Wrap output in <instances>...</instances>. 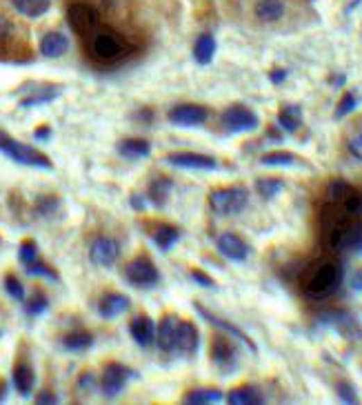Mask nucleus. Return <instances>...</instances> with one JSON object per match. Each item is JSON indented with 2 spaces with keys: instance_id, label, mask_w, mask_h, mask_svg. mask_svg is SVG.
<instances>
[{
  "instance_id": "obj_22",
  "label": "nucleus",
  "mask_w": 362,
  "mask_h": 405,
  "mask_svg": "<svg viewBox=\"0 0 362 405\" xmlns=\"http://www.w3.org/2000/svg\"><path fill=\"white\" fill-rule=\"evenodd\" d=\"M63 94V87L58 85H40L36 87L29 96H25L20 100L22 107H36V105H44V103H51L54 98H58Z\"/></svg>"
},
{
  "instance_id": "obj_16",
  "label": "nucleus",
  "mask_w": 362,
  "mask_h": 405,
  "mask_svg": "<svg viewBox=\"0 0 362 405\" xmlns=\"http://www.w3.org/2000/svg\"><path fill=\"white\" fill-rule=\"evenodd\" d=\"M131 308L129 296L120 294V292H107L98 301V314L103 319H116Z\"/></svg>"
},
{
  "instance_id": "obj_45",
  "label": "nucleus",
  "mask_w": 362,
  "mask_h": 405,
  "mask_svg": "<svg viewBox=\"0 0 362 405\" xmlns=\"http://www.w3.org/2000/svg\"><path fill=\"white\" fill-rule=\"evenodd\" d=\"M36 403H40V405H54V403H58V397H56L54 392H49V390H42L40 395L36 397Z\"/></svg>"
},
{
  "instance_id": "obj_15",
  "label": "nucleus",
  "mask_w": 362,
  "mask_h": 405,
  "mask_svg": "<svg viewBox=\"0 0 362 405\" xmlns=\"http://www.w3.org/2000/svg\"><path fill=\"white\" fill-rule=\"evenodd\" d=\"M200 345V332L191 321H178L176 323V345L174 350L183 354H194Z\"/></svg>"
},
{
  "instance_id": "obj_5",
  "label": "nucleus",
  "mask_w": 362,
  "mask_h": 405,
  "mask_svg": "<svg viewBox=\"0 0 362 405\" xmlns=\"http://www.w3.org/2000/svg\"><path fill=\"white\" fill-rule=\"evenodd\" d=\"M318 323L327 325V328H334L347 341H362V323L352 312H340V310L322 312L318 317Z\"/></svg>"
},
{
  "instance_id": "obj_12",
  "label": "nucleus",
  "mask_w": 362,
  "mask_h": 405,
  "mask_svg": "<svg viewBox=\"0 0 362 405\" xmlns=\"http://www.w3.org/2000/svg\"><path fill=\"white\" fill-rule=\"evenodd\" d=\"M167 163L174 167H183V170H198V172H209L216 170L218 163L207 154H196V152H178L167 156Z\"/></svg>"
},
{
  "instance_id": "obj_42",
  "label": "nucleus",
  "mask_w": 362,
  "mask_h": 405,
  "mask_svg": "<svg viewBox=\"0 0 362 405\" xmlns=\"http://www.w3.org/2000/svg\"><path fill=\"white\" fill-rule=\"evenodd\" d=\"M189 276L194 278L198 285H202V287H216V283H213V280H211V276H209V274H205V272H200V269H191Z\"/></svg>"
},
{
  "instance_id": "obj_6",
  "label": "nucleus",
  "mask_w": 362,
  "mask_h": 405,
  "mask_svg": "<svg viewBox=\"0 0 362 405\" xmlns=\"http://www.w3.org/2000/svg\"><path fill=\"white\" fill-rule=\"evenodd\" d=\"M124 276H127L129 285L138 287V289H151L161 283V272H158V267L147 256L133 258V261L124 267Z\"/></svg>"
},
{
  "instance_id": "obj_19",
  "label": "nucleus",
  "mask_w": 362,
  "mask_h": 405,
  "mask_svg": "<svg viewBox=\"0 0 362 405\" xmlns=\"http://www.w3.org/2000/svg\"><path fill=\"white\" fill-rule=\"evenodd\" d=\"M67 49H69V40H67V36L60 31L44 33L40 40V54L44 58H60V56L67 54Z\"/></svg>"
},
{
  "instance_id": "obj_30",
  "label": "nucleus",
  "mask_w": 362,
  "mask_h": 405,
  "mask_svg": "<svg viewBox=\"0 0 362 405\" xmlns=\"http://www.w3.org/2000/svg\"><path fill=\"white\" fill-rule=\"evenodd\" d=\"M16 11H20L22 16L27 18H40L42 14H47L51 7V0H11Z\"/></svg>"
},
{
  "instance_id": "obj_3",
  "label": "nucleus",
  "mask_w": 362,
  "mask_h": 405,
  "mask_svg": "<svg viewBox=\"0 0 362 405\" xmlns=\"http://www.w3.org/2000/svg\"><path fill=\"white\" fill-rule=\"evenodd\" d=\"M249 202V192L242 185L224 187V189H213L209 194V207L218 216H236L240 214Z\"/></svg>"
},
{
  "instance_id": "obj_10",
  "label": "nucleus",
  "mask_w": 362,
  "mask_h": 405,
  "mask_svg": "<svg viewBox=\"0 0 362 405\" xmlns=\"http://www.w3.org/2000/svg\"><path fill=\"white\" fill-rule=\"evenodd\" d=\"M209 118V111L202 105H176L172 111H169V120L178 127H200L205 125Z\"/></svg>"
},
{
  "instance_id": "obj_29",
  "label": "nucleus",
  "mask_w": 362,
  "mask_h": 405,
  "mask_svg": "<svg viewBox=\"0 0 362 405\" xmlns=\"http://www.w3.org/2000/svg\"><path fill=\"white\" fill-rule=\"evenodd\" d=\"M216 56V38L211 33H202L194 45V58L198 65H209Z\"/></svg>"
},
{
  "instance_id": "obj_17",
  "label": "nucleus",
  "mask_w": 362,
  "mask_h": 405,
  "mask_svg": "<svg viewBox=\"0 0 362 405\" xmlns=\"http://www.w3.org/2000/svg\"><path fill=\"white\" fill-rule=\"evenodd\" d=\"M196 310L200 312V317L205 319V321H209L213 328H218V330H222V332H227L229 336H233V339H238L240 343H245L249 350L252 352H256V343L249 339V336L238 328V325H233V323H229V321H224V319H220V317H216L213 312H209V310H205L202 305H196Z\"/></svg>"
},
{
  "instance_id": "obj_21",
  "label": "nucleus",
  "mask_w": 362,
  "mask_h": 405,
  "mask_svg": "<svg viewBox=\"0 0 362 405\" xmlns=\"http://www.w3.org/2000/svg\"><path fill=\"white\" fill-rule=\"evenodd\" d=\"M33 386H36V372L29 363H18L14 367V388L20 397H31Z\"/></svg>"
},
{
  "instance_id": "obj_18",
  "label": "nucleus",
  "mask_w": 362,
  "mask_h": 405,
  "mask_svg": "<svg viewBox=\"0 0 362 405\" xmlns=\"http://www.w3.org/2000/svg\"><path fill=\"white\" fill-rule=\"evenodd\" d=\"M129 334L140 347H149L156 339V323L149 317H145V314H138L129 323Z\"/></svg>"
},
{
  "instance_id": "obj_7",
  "label": "nucleus",
  "mask_w": 362,
  "mask_h": 405,
  "mask_svg": "<svg viewBox=\"0 0 362 405\" xmlns=\"http://www.w3.org/2000/svg\"><path fill=\"white\" fill-rule=\"evenodd\" d=\"M135 374L127 365L122 363H109L105 370H103V376H100V392L107 397V399H116L120 392L127 386V381L133 379Z\"/></svg>"
},
{
  "instance_id": "obj_44",
  "label": "nucleus",
  "mask_w": 362,
  "mask_h": 405,
  "mask_svg": "<svg viewBox=\"0 0 362 405\" xmlns=\"http://www.w3.org/2000/svg\"><path fill=\"white\" fill-rule=\"evenodd\" d=\"M94 386H96V379H94L92 372H87V374H83L81 379H78V388H81V392H92Z\"/></svg>"
},
{
  "instance_id": "obj_24",
  "label": "nucleus",
  "mask_w": 362,
  "mask_h": 405,
  "mask_svg": "<svg viewBox=\"0 0 362 405\" xmlns=\"http://www.w3.org/2000/svg\"><path fill=\"white\" fill-rule=\"evenodd\" d=\"M60 343L65 350H69V352H87L89 347L96 343V339H94V334L87 330H74L69 334H65Z\"/></svg>"
},
{
  "instance_id": "obj_50",
  "label": "nucleus",
  "mask_w": 362,
  "mask_h": 405,
  "mask_svg": "<svg viewBox=\"0 0 362 405\" xmlns=\"http://www.w3.org/2000/svg\"><path fill=\"white\" fill-rule=\"evenodd\" d=\"M49 134H51L49 127H38V129H36V138H38V141H44V138H49Z\"/></svg>"
},
{
  "instance_id": "obj_8",
  "label": "nucleus",
  "mask_w": 362,
  "mask_h": 405,
  "mask_svg": "<svg viewBox=\"0 0 362 405\" xmlns=\"http://www.w3.org/2000/svg\"><path fill=\"white\" fill-rule=\"evenodd\" d=\"M222 127L229 134H240V132H254L258 129L260 120L252 109L245 105H233L229 109H224L222 114Z\"/></svg>"
},
{
  "instance_id": "obj_36",
  "label": "nucleus",
  "mask_w": 362,
  "mask_h": 405,
  "mask_svg": "<svg viewBox=\"0 0 362 405\" xmlns=\"http://www.w3.org/2000/svg\"><path fill=\"white\" fill-rule=\"evenodd\" d=\"M25 272L29 276H44V278H49V280H58V274H56V269H51L44 261H40V258H36L33 263L25 265Z\"/></svg>"
},
{
  "instance_id": "obj_41",
  "label": "nucleus",
  "mask_w": 362,
  "mask_h": 405,
  "mask_svg": "<svg viewBox=\"0 0 362 405\" xmlns=\"http://www.w3.org/2000/svg\"><path fill=\"white\" fill-rule=\"evenodd\" d=\"M336 392H338V397H340L343 403H349V405H354L358 403V395H356V390L349 386V383H338L336 386Z\"/></svg>"
},
{
  "instance_id": "obj_51",
  "label": "nucleus",
  "mask_w": 362,
  "mask_h": 405,
  "mask_svg": "<svg viewBox=\"0 0 362 405\" xmlns=\"http://www.w3.org/2000/svg\"><path fill=\"white\" fill-rule=\"evenodd\" d=\"M360 3H362V0H352V3H349V7H347V11H354Z\"/></svg>"
},
{
  "instance_id": "obj_11",
  "label": "nucleus",
  "mask_w": 362,
  "mask_h": 405,
  "mask_svg": "<svg viewBox=\"0 0 362 405\" xmlns=\"http://www.w3.org/2000/svg\"><path fill=\"white\" fill-rule=\"evenodd\" d=\"M211 361L220 370H236V363H238V350H236V345L227 339V336H222V334L213 336Z\"/></svg>"
},
{
  "instance_id": "obj_2",
  "label": "nucleus",
  "mask_w": 362,
  "mask_h": 405,
  "mask_svg": "<svg viewBox=\"0 0 362 405\" xmlns=\"http://www.w3.org/2000/svg\"><path fill=\"white\" fill-rule=\"evenodd\" d=\"M0 152H3L7 159L16 161L20 165H27V167H38V170H51L54 167L51 161L42 152H38L36 148H31V145L14 141L5 132H0Z\"/></svg>"
},
{
  "instance_id": "obj_49",
  "label": "nucleus",
  "mask_w": 362,
  "mask_h": 405,
  "mask_svg": "<svg viewBox=\"0 0 362 405\" xmlns=\"http://www.w3.org/2000/svg\"><path fill=\"white\" fill-rule=\"evenodd\" d=\"M129 202H131V207H133V209H138V212H142V209H145V198H142V196H138V194H131Z\"/></svg>"
},
{
  "instance_id": "obj_31",
  "label": "nucleus",
  "mask_w": 362,
  "mask_h": 405,
  "mask_svg": "<svg viewBox=\"0 0 362 405\" xmlns=\"http://www.w3.org/2000/svg\"><path fill=\"white\" fill-rule=\"evenodd\" d=\"M278 125L285 132H298V127L302 125V109L298 105H287L280 109L278 114Z\"/></svg>"
},
{
  "instance_id": "obj_13",
  "label": "nucleus",
  "mask_w": 362,
  "mask_h": 405,
  "mask_svg": "<svg viewBox=\"0 0 362 405\" xmlns=\"http://www.w3.org/2000/svg\"><path fill=\"white\" fill-rule=\"evenodd\" d=\"M118 256H120V245L114 239H107V236H98L92 243V247H89V258H92L96 265L111 267V265H116Z\"/></svg>"
},
{
  "instance_id": "obj_20",
  "label": "nucleus",
  "mask_w": 362,
  "mask_h": 405,
  "mask_svg": "<svg viewBox=\"0 0 362 405\" xmlns=\"http://www.w3.org/2000/svg\"><path fill=\"white\" fill-rule=\"evenodd\" d=\"M176 319L174 317H163L161 323L156 325V345L161 347L163 352H174L176 345Z\"/></svg>"
},
{
  "instance_id": "obj_1",
  "label": "nucleus",
  "mask_w": 362,
  "mask_h": 405,
  "mask_svg": "<svg viewBox=\"0 0 362 405\" xmlns=\"http://www.w3.org/2000/svg\"><path fill=\"white\" fill-rule=\"evenodd\" d=\"M340 283H343V267L338 263H322L304 280L302 292L311 301H322L327 296H331L340 287Z\"/></svg>"
},
{
  "instance_id": "obj_39",
  "label": "nucleus",
  "mask_w": 362,
  "mask_h": 405,
  "mask_svg": "<svg viewBox=\"0 0 362 405\" xmlns=\"http://www.w3.org/2000/svg\"><path fill=\"white\" fill-rule=\"evenodd\" d=\"M5 289H7V294H9L11 299L25 301V287H22V283H20V280H18L14 274L5 276Z\"/></svg>"
},
{
  "instance_id": "obj_43",
  "label": "nucleus",
  "mask_w": 362,
  "mask_h": 405,
  "mask_svg": "<svg viewBox=\"0 0 362 405\" xmlns=\"http://www.w3.org/2000/svg\"><path fill=\"white\" fill-rule=\"evenodd\" d=\"M349 152H352V156H356L358 161H362V134H356V136L349 141Z\"/></svg>"
},
{
  "instance_id": "obj_40",
  "label": "nucleus",
  "mask_w": 362,
  "mask_h": 405,
  "mask_svg": "<svg viewBox=\"0 0 362 405\" xmlns=\"http://www.w3.org/2000/svg\"><path fill=\"white\" fill-rule=\"evenodd\" d=\"M58 205H60V200L56 196H42L36 200V214H40V216H49V214L58 209Z\"/></svg>"
},
{
  "instance_id": "obj_4",
  "label": "nucleus",
  "mask_w": 362,
  "mask_h": 405,
  "mask_svg": "<svg viewBox=\"0 0 362 405\" xmlns=\"http://www.w3.org/2000/svg\"><path fill=\"white\" fill-rule=\"evenodd\" d=\"M89 49H92V56L96 61H103V63L120 61L131 51L129 45L114 31H98L92 38V47Z\"/></svg>"
},
{
  "instance_id": "obj_34",
  "label": "nucleus",
  "mask_w": 362,
  "mask_h": 405,
  "mask_svg": "<svg viewBox=\"0 0 362 405\" xmlns=\"http://www.w3.org/2000/svg\"><path fill=\"white\" fill-rule=\"evenodd\" d=\"M260 163L267 167H289L296 163V156L291 152H269L265 156H260Z\"/></svg>"
},
{
  "instance_id": "obj_46",
  "label": "nucleus",
  "mask_w": 362,
  "mask_h": 405,
  "mask_svg": "<svg viewBox=\"0 0 362 405\" xmlns=\"http://www.w3.org/2000/svg\"><path fill=\"white\" fill-rule=\"evenodd\" d=\"M11 29H14V27H11V22H9L7 18L0 16V42L7 40V38L11 36Z\"/></svg>"
},
{
  "instance_id": "obj_28",
  "label": "nucleus",
  "mask_w": 362,
  "mask_h": 405,
  "mask_svg": "<svg viewBox=\"0 0 362 405\" xmlns=\"http://www.w3.org/2000/svg\"><path fill=\"white\" fill-rule=\"evenodd\" d=\"M172 189H174L172 178L158 176L156 181L149 183V192H147V196H149V200L154 202V205H165V202L169 200V196H172Z\"/></svg>"
},
{
  "instance_id": "obj_48",
  "label": "nucleus",
  "mask_w": 362,
  "mask_h": 405,
  "mask_svg": "<svg viewBox=\"0 0 362 405\" xmlns=\"http://www.w3.org/2000/svg\"><path fill=\"white\" fill-rule=\"evenodd\" d=\"M352 289L354 292H362V267L356 269L354 276H352Z\"/></svg>"
},
{
  "instance_id": "obj_23",
  "label": "nucleus",
  "mask_w": 362,
  "mask_h": 405,
  "mask_svg": "<svg viewBox=\"0 0 362 405\" xmlns=\"http://www.w3.org/2000/svg\"><path fill=\"white\" fill-rule=\"evenodd\" d=\"M151 239L154 243L161 247L163 252H169L172 247L178 243L180 239V230L176 228V225H169V223H158L154 232H151Z\"/></svg>"
},
{
  "instance_id": "obj_14",
  "label": "nucleus",
  "mask_w": 362,
  "mask_h": 405,
  "mask_svg": "<svg viewBox=\"0 0 362 405\" xmlns=\"http://www.w3.org/2000/svg\"><path fill=\"white\" fill-rule=\"evenodd\" d=\"M216 247L224 258H229V261H233V263H242L249 256V245L233 232L220 234L218 241H216Z\"/></svg>"
},
{
  "instance_id": "obj_25",
  "label": "nucleus",
  "mask_w": 362,
  "mask_h": 405,
  "mask_svg": "<svg viewBox=\"0 0 362 405\" xmlns=\"http://www.w3.org/2000/svg\"><path fill=\"white\" fill-rule=\"evenodd\" d=\"M227 401L231 405H263L265 397L263 392L254 386H242V388H236L227 395Z\"/></svg>"
},
{
  "instance_id": "obj_47",
  "label": "nucleus",
  "mask_w": 362,
  "mask_h": 405,
  "mask_svg": "<svg viewBox=\"0 0 362 405\" xmlns=\"http://www.w3.org/2000/svg\"><path fill=\"white\" fill-rule=\"evenodd\" d=\"M285 78H287V70H274V72L269 74V81L274 83V85L285 83Z\"/></svg>"
},
{
  "instance_id": "obj_35",
  "label": "nucleus",
  "mask_w": 362,
  "mask_h": 405,
  "mask_svg": "<svg viewBox=\"0 0 362 405\" xmlns=\"http://www.w3.org/2000/svg\"><path fill=\"white\" fill-rule=\"evenodd\" d=\"M49 308V299L42 294V292H33V294L25 301V310L29 317H38L44 310Z\"/></svg>"
},
{
  "instance_id": "obj_32",
  "label": "nucleus",
  "mask_w": 362,
  "mask_h": 405,
  "mask_svg": "<svg viewBox=\"0 0 362 405\" xmlns=\"http://www.w3.org/2000/svg\"><path fill=\"white\" fill-rule=\"evenodd\" d=\"M224 399V395L220 390H209V388H200V390H191L185 395V403H191V405H207V403H220Z\"/></svg>"
},
{
  "instance_id": "obj_33",
  "label": "nucleus",
  "mask_w": 362,
  "mask_h": 405,
  "mask_svg": "<svg viewBox=\"0 0 362 405\" xmlns=\"http://www.w3.org/2000/svg\"><path fill=\"white\" fill-rule=\"evenodd\" d=\"M256 189L265 200H271V198H276L282 189H285V181H280V178H258Z\"/></svg>"
},
{
  "instance_id": "obj_38",
  "label": "nucleus",
  "mask_w": 362,
  "mask_h": 405,
  "mask_svg": "<svg viewBox=\"0 0 362 405\" xmlns=\"http://www.w3.org/2000/svg\"><path fill=\"white\" fill-rule=\"evenodd\" d=\"M18 256H20L22 267L29 265V263H33V261L38 258V247H36V243H33V241H22Z\"/></svg>"
},
{
  "instance_id": "obj_26",
  "label": "nucleus",
  "mask_w": 362,
  "mask_h": 405,
  "mask_svg": "<svg viewBox=\"0 0 362 405\" xmlns=\"http://www.w3.org/2000/svg\"><path fill=\"white\" fill-rule=\"evenodd\" d=\"M118 154L124 159H147L151 154V145L145 138H127L118 143Z\"/></svg>"
},
{
  "instance_id": "obj_37",
  "label": "nucleus",
  "mask_w": 362,
  "mask_h": 405,
  "mask_svg": "<svg viewBox=\"0 0 362 405\" xmlns=\"http://www.w3.org/2000/svg\"><path fill=\"white\" fill-rule=\"evenodd\" d=\"M358 107V96L354 94V92H347L343 98H340V103H338V107H336V118L340 120V118H345L347 114H352V111Z\"/></svg>"
},
{
  "instance_id": "obj_9",
  "label": "nucleus",
  "mask_w": 362,
  "mask_h": 405,
  "mask_svg": "<svg viewBox=\"0 0 362 405\" xmlns=\"http://www.w3.org/2000/svg\"><path fill=\"white\" fill-rule=\"evenodd\" d=\"M67 22L76 33H92L98 27V11L87 3H74L67 9Z\"/></svg>"
},
{
  "instance_id": "obj_27",
  "label": "nucleus",
  "mask_w": 362,
  "mask_h": 405,
  "mask_svg": "<svg viewBox=\"0 0 362 405\" xmlns=\"http://www.w3.org/2000/svg\"><path fill=\"white\" fill-rule=\"evenodd\" d=\"M285 16V5L282 0H258L256 5V18L263 22H278Z\"/></svg>"
}]
</instances>
